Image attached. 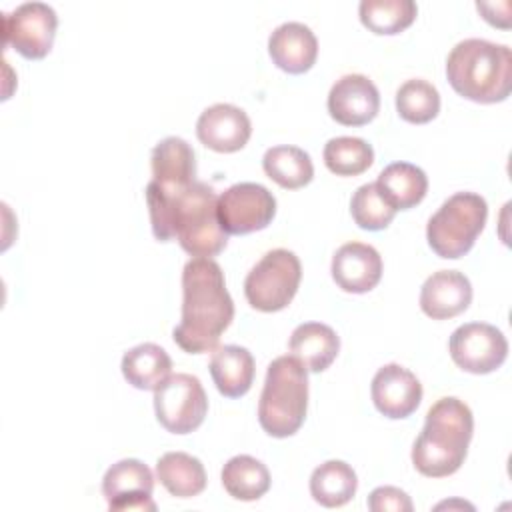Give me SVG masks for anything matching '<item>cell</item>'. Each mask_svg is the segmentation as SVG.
I'll list each match as a JSON object with an SVG mask.
<instances>
[{
    "label": "cell",
    "instance_id": "22",
    "mask_svg": "<svg viewBox=\"0 0 512 512\" xmlns=\"http://www.w3.org/2000/svg\"><path fill=\"white\" fill-rule=\"evenodd\" d=\"M120 368L126 382L138 390H156L172 376V360L168 352L152 342L130 348L122 356Z\"/></svg>",
    "mask_w": 512,
    "mask_h": 512
},
{
    "label": "cell",
    "instance_id": "6",
    "mask_svg": "<svg viewBox=\"0 0 512 512\" xmlns=\"http://www.w3.org/2000/svg\"><path fill=\"white\" fill-rule=\"evenodd\" d=\"M486 218L488 204L480 194L456 192L430 216L426 240L440 258L456 260L470 252Z\"/></svg>",
    "mask_w": 512,
    "mask_h": 512
},
{
    "label": "cell",
    "instance_id": "7",
    "mask_svg": "<svg viewBox=\"0 0 512 512\" xmlns=\"http://www.w3.org/2000/svg\"><path fill=\"white\" fill-rule=\"evenodd\" d=\"M300 278L302 266L294 252L286 248L270 250L244 280L246 300L260 312H278L296 296Z\"/></svg>",
    "mask_w": 512,
    "mask_h": 512
},
{
    "label": "cell",
    "instance_id": "21",
    "mask_svg": "<svg viewBox=\"0 0 512 512\" xmlns=\"http://www.w3.org/2000/svg\"><path fill=\"white\" fill-rule=\"evenodd\" d=\"M208 368L218 392L226 398L244 396L254 382V356L244 346L214 348Z\"/></svg>",
    "mask_w": 512,
    "mask_h": 512
},
{
    "label": "cell",
    "instance_id": "30",
    "mask_svg": "<svg viewBox=\"0 0 512 512\" xmlns=\"http://www.w3.org/2000/svg\"><path fill=\"white\" fill-rule=\"evenodd\" d=\"M396 110L410 124H426L440 112V94L436 86L422 78L406 80L396 90Z\"/></svg>",
    "mask_w": 512,
    "mask_h": 512
},
{
    "label": "cell",
    "instance_id": "5",
    "mask_svg": "<svg viewBox=\"0 0 512 512\" xmlns=\"http://www.w3.org/2000/svg\"><path fill=\"white\" fill-rule=\"evenodd\" d=\"M308 410V374L292 356H278L266 370L258 422L268 436L288 438L300 430Z\"/></svg>",
    "mask_w": 512,
    "mask_h": 512
},
{
    "label": "cell",
    "instance_id": "4",
    "mask_svg": "<svg viewBox=\"0 0 512 512\" xmlns=\"http://www.w3.org/2000/svg\"><path fill=\"white\" fill-rule=\"evenodd\" d=\"M446 76L454 92L472 102H502L512 90L510 48L482 38H466L450 50Z\"/></svg>",
    "mask_w": 512,
    "mask_h": 512
},
{
    "label": "cell",
    "instance_id": "9",
    "mask_svg": "<svg viewBox=\"0 0 512 512\" xmlns=\"http://www.w3.org/2000/svg\"><path fill=\"white\" fill-rule=\"evenodd\" d=\"M276 214L274 194L256 182H240L218 196V220L226 234L264 230Z\"/></svg>",
    "mask_w": 512,
    "mask_h": 512
},
{
    "label": "cell",
    "instance_id": "32",
    "mask_svg": "<svg viewBox=\"0 0 512 512\" xmlns=\"http://www.w3.org/2000/svg\"><path fill=\"white\" fill-rule=\"evenodd\" d=\"M368 508L372 512H412L410 496L396 486H378L368 496Z\"/></svg>",
    "mask_w": 512,
    "mask_h": 512
},
{
    "label": "cell",
    "instance_id": "8",
    "mask_svg": "<svg viewBox=\"0 0 512 512\" xmlns=\"http://www.w3.org/2000/svg\"><path fill=\"white\" fill-rule=\"evenodd\" d=\"M154 412L168 432H194L208 412V398L200 380L184 372L172 374L154 390Z\"/></svg>",
    "mask_w": 512,
    "mask_h": 512
},
{
    "label": "cell",
    "instance_id": "31",
    "mask_svg": "<svg viewBox=\"0 0 512 512\" xmlns=\"http://www.w3.org/2000/svg\"><path fill=\"white\" fill-rule=\"evenodd\" d=\"M350 214L362 230H384L392 222L396 208L382 196L376 182L362 184L350 200Z\"/></svg>",
    "mask_w": 512,
    "mask_h": 512
},
{
    "label": "cell",
    "instance_id": "14",
    "mask_svg": "<svg viewBox=\"0 0 512 512\" xmlns=\"http://www.w3.org/2000/svg\"><path fill=\"white\" fill-rule=\"evenodd\" d=\"M370 394L382 416L402 420L420 406L422 384L408 368L400 364H386L374 374Z\"/></svg>",
    "mask_w": 512,
    "mask_h": 512
},
{
    "label": "cell",
    "instance_id": "12",
    "mask_svg": "<svg viewBox=\"0 0 512 512\" xmlns=\"http://www.w3.org/2000/svg\"><path fill=\"white\" fill-rule=\"evenodd\" d=\"M154 476L150 468L136 460L124 458L112 464L102 478V494L108 508L120 510H156L152 502Z\"/></svg>",
    "mask_w": 512,
    "mask_h": 512
},
{
    "label": "cell",
    "instance_id": "27",
    "mask_svg": "<svg viewBox=\"0 0 512 512\" xmlns=\"http://www.w3.org/2000/svg\"><path fill=\"white\" fill-rule=\"evenodd\" d=\"M262 168L270 180L286 190H298L314 178V164L298 146H272L262 158Z\"/></svg>",
    "mask_w": 512,
    "mask_h": 512
},
{
    "label": "cell",
    "instance_id": "28",
    "mask_svg": "<svg viewBox=\"0 0 512 512\" xmlns=\"http://www.w3.org/2000/svg\"><path fill=\"white\" fill-rule=\"evenodd\" d=\"M360 22L374 34H400L418 14L412 0H362L358 6Z\"/></svg>",
    "mask_w": 512,
    "mask_h": 512
},
{
    "label": "cell",
    "instance_id": "10",
    "mask_svg": "<svg viewBox=\"0 0 512 512\" xmlns=\"http://www.w3.org/2000/svg\"><path fill=\"white\" fill-rule=\"evenodd\" d=\"M450 356L458 368L470 374H490L508 356L506 336L492 324L468 322L458 326L448 342Z\"/></svg>",
    "mask_w": 512,
    "mask_h": 512
},
{
    "label": "cell",
    "instance_id": "13",
    "mask_svg": "<svg viewBox=\"0 0 512 512\" xmlns=\"http://www.w3.org/2000/svg\"><path fill=\"white\" fill-rule=\"evenodd\" d=\"M380 110V92L364 74L338 78L328 92V112L342 126H364Z\"/></svg>",
    "mask_w": 512,
    "mask_h": 512
},
{
    "label": "cell",
    "instance_id": "16",
    "mask_svg": "<svg viewBox=\"0 0 512 512\" xmlns=\"http://www.w3.org/2000/svg\"><path fill=\"white\" fill-rule=\"evenodd\" d=\"M332 278L344 292L364 294L382 278V256L364 242H346L332 256Z\"/></svg>",
    "mask_w": 512,
    "mask_h": 512
},
{
    "label": "cell",
    "instance_id": "23",
    "mask_svg": "<svg viewBox=\"0 0 512 512\" xmlns=\"http://www.w3.org/2000/svg\"><path fill=\"white\" fill-rule=\"evenodd\" d=\"M376 186L398 212L408 210L424 200L428 192V176L416 164L392 162L378 174Z\"/></svg>",
    "mask_w": 512,
    "mask_h": 512
},
{
    "label": "cell",
    "instance_id": "29",
    "mask_svg": "<svg viewBox=\"0 0 512 512\" xmlns=\"http://www.w3.org/2000/svg\"><path fill=\"white\" fill-rule=\"evenodd\" d=\"M374 162V150L364 138L338 136L324 146V164L336 176H358Z\"/></svg>",
    "mask_w": 512,
    "mask_h": 512
},
{
    "label": "cell",
    "instance_id": "3",
    "mask_svg": "<svg viewBox=\"0 0 512 512\" xmlns=\"http://www.w3.org/2000/svg\"><path fill=\"white\" fill-rule=\"evenodd\" d=\"M474 432L472 410L454 396L436 400L420 436L412 446L414 468L428 478H444L460 470Z\"/></svg>",
    "mask_w": 512,
    "mask_h": 512
},
{
    "label": "cell",
    "instance_id": "18",
    "mask_svg": "<svg viewBox=\"0 0 512 512\" xmlns=\"http://www.w3.org/2000/svg\"><path fill=\"white\" fill-rule=\"evenodd\" d=\"M152 180L164 192H178L196 182V156L192 146L178 136H168L152 148Z\"/></svg>",
    "mask_w": 512,
    "mask_h": 512
},
{
    "label": "cell",
    "instance_id": "2",
    "mask_svg": "<svg viewBox=\"0 0 512 512\" xmlns=\"http://www.w3.org/2000/svg\"><path fill=\"white\" fill-rule=\"evenodd\" d=\"M234 318L224 272L212 258H192L182 270V318L174 342L188 354L210 352Z\"/></svg>",
    "mask_w": 512,
    "mask_h": 512
},
{
    "label": "cell",
    "instance_id": "26",
    "mask_svg": "<svg viewBox=\"0 0 512 512\" xmlns=\"http://www.w3.org/2000/svg\"><path fill=\"white\" fill-rule=\"evenodd\" d=\"M222 486L224 490L242 502H252L262 498L270 488L268 468L254 456L238 454L230 458L222 468Z\"/></svg>",
    "mask_w": 512,
    "mask_h": 512
},
{
    "label": "cell",
    "instance_id": "11",
    "mask_svg": "<svg viewBox=\"0 0 512 512\" xmlns=\"http://www.w3.org/2000/svg\"><path fill=\"white\" fill-rule=\"evenodd\" d=\"M56 28L58 16L52 6L26 2L4 14V44L28 60H40L52 50Z\"/></svg>",
    "mask_w": 512,
    "mask_h": 512
},
{
    "label": "cell",
    "instance_id": "15",
    "mask_svg": "<svg viewBox=\"0 0 512 512\" xmlns=\"http://www.w3.org/2000/svg\"><path fill=\"white\" fill-rule=\"evenodd\" d=\"M252 134V124L248 114L234 104H212L208 106L196 122L198 140L222 154L242 150Z\"/></svg>",
    "mask_w": 512,
    "mask_h": 512
},
{
    "label": "cell",
    "instance_id": "1",
    "mask_svg": "<svg viewBox=\"0 0 512 512\" xmlns=\"http://www.w3.org/2000/svg\"><path fill=\"white\" fill-rule=\"evenodd\" d=\"M146 204L152 234L160 242L178 240L194 258H212L228 244L218 220V196L206 182H192L178 192H164L148 182Z\"/></svg>",
    "mask_w": 512,
    "mask_h": 512
},
{
    "label": "cell",
    "instance_id": "19",
    "mask_svg": "<svg viewBox=\"0 0 512 512\" xmlns=\"http://www.w3.org/2000/svg\"><path fill=\"white\" fill-rule=\"evenodd\" d=\"M268 54L272 62L288 74L308 72L318 56V40L302 22H284L272 30L268 38Z\"/></svg>",
    "mask_w": 512,
    "mask_h": 512
},
{
    "label": "cell",
    "instance_id": "17",
    "mask_svg": "<svg viewBox=\"0 0 512 512\" xmlns=\"http://www.w3.org/2000/svg\"><path fill=\"white\" fill-rule=\"evenodd\" d=\"M472 302V284L458 270H438L426 278L420 290V308L432 320L462 314Z\"/></svg>",
    "mask_w": 512,
    "mask_h": 512
},
{
    "label": "cell",
    "instance_id": "20",
    "mask_svg": "<svg viewBox=\"0 0 512 512\" xmlns=\"http://www.w3.org/2000/svg\"><path fill=\"white\" fill-rule=\"evenodd\" d=\"M288 348L306 372H324L338 356L340 338L328 324L304 322L294 328Z\"/></svg>",
    "mask_w": 512,
    "mask_h": 512
},
{
    "label": "cell",
    "instance_id": "25",
    "mask_svg": "<svg viewBox=\"0 0 512 512\" xmlns=\"http://www.w3.org/2000/svg\"><path fill=\"white\" fill-rule=\"evenodd\" d=\"M358 488L356 472L344 460H328L314 468L310 494L324 508H340L352 500Z\"/></svg>",
    "mask_w": 512,
    "mask_h": 512
},
{
    "label": "cell",
    "instance_id": "33",
    "mask_svg": "<svg viewBox=\"0 0 512 512\" xmlns=\"http://www.w3.org/2000/svg\"><path fill=\"white\" fill-rule=\"evenodd\" d=\"M448 506H462V508L474 510V506H470V504H466V502H442V504H438L436 508H448Z\"/></svg>",
    "mask_w": 512,
    "mask_h": 512
},
{
    "label": "cell",
    "instance_id": "24",
    "mask_svg": "<svg viewBox=\"0 0 512 512\" xmlns=\"http://www.w3.org/2000/svg\"><path fill=\"white\" fill-rule=\"evenodd\" d=\"M156 476L176 498H192L206 488L204 464L186 452L162 454L156 462Z\"/></svg>",
    "mask_w": 512,
    "mask_h": 512
}]
</instances>
